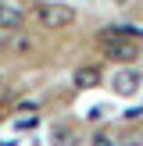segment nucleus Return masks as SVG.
Segmentation results:
<instances>
[{"label":"nucleus","instance_id":"f257e3e1","mask_svg":"<svg viewBox=\"0 0 143 146\" xmlns=\"http://www.w3.org/2000/svg\"><path fill=\"white\" fill-rule=\"evenodd\" d=\"M136 43H140V39H132V36H122L118 29H111V32L100 36V46H104L107 54L114 57V61H132V57H136Z\"/></svg>","mask_w":143,"mask_h":146},{"label":"nucleus","instance_id":"f03ea898","mask_svg":"<svg viewBox=\"0 0 143 146\" xmlns=\"http://www.w3.org/2000/svg\"><path fill=\"white\" fill-rule=\"evenodd\" d=\"M39 21L47 29H54V32H61V29L75 25V11H72L68 4H43L39 7Z\"/></svg>","mask_w":143,"mask_h":146},{"label":"nucleus","instance_id":"7ed1b4c3","mask_svg":"<svg viewBox=\"0 0 143 146\" xmlns=\"http://www.w3.org/2000/svg\"><path fill=\"white\" fill-rule=\"evenodd\" d=\"M111 89L118 93V96H132V93L140 89V71H132V68H122V71H114V78H111Z\"/></svg>","mask_w":143,"mask_h":146},{"label":"nucleus","instance_id":"20e7f679","mask_svg":"<svg viewBox=\"0 0 143 146\" xmlns=\"http://www.w3.org/2000/svg\"><path fill=\"white\" fill-rule=\"evenodd\" d=\"M0 29L4 32H18L21 29V11L11 4H0Z\"/></svg>","mask_w":143,"mask_h":146},{"label":"nucleus","instance_id":"39448f33","mask_svg":"<svg viewBox=\"0 0 143 146\" xmlns=\"http://www.w3.org/2000/svg\"><path fill=\"white\" fill-rule=\"evenodd\" d=\"M72 86H75V89H93V86H100V71L97 68H75Z\"/></svg>","mask_w":143,"mask_h":146},{"label":"nucleus","instance_id":"423d86ee","mask_svg":"<svg viewBox=\"0 0 143 146\" xmlns=\"http://www.w3.org/2000/svg\"><path fill=\"white\" fill-rule=\"evenodd\" d=\"M0 50H7V36H4V29H0Z\"/></svg>","mask_w":143,"mask_h":146},{"label":"nucleus","instance_id":"0eeeda50","mask_svg":"<svg viewBox=\"0 0 143 146\" xmlns=\"http://www.w3.org/2000/svg\"><path fill=\"white\" fill-rule=\"evenodd\" d=\"M0 82H4V71H0Z\"/></svg>","mask_w":143,"mask_h":146},{"label":"nucleus","instance_id":"6e6552de","mask_svg":"<svg viewBox=\"0 0 143 146\" xmlns=\"http://www.w3.org/2000/svg\"><path fill=\"white\" fill-rule=\"evenodd\" d=\"M118 4H125V0H118Z\"/></svg>","mask_w":143,"mask_h":146}]
</instances>
